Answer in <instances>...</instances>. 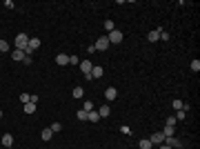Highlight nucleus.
I'll return each instance as SVG.
<instances>
[{
  "label": "nucleus",
  "instance_id": "bb28decb",
  "mask_svg": "<svg viewBox=\"0 0 200 149\" xmlns=\"http://www.w3.org/2000/svg\"><path fill=\"white\" fill-rule=\"evenodd\" d=\"M167 125H169V127H176V118L169 116V118H167Z\"/></svg>",
  "mask_w": 200,
  "mask_h": 149
},
{
  "label": "nucleus",
  "instance_id": "6ab92c4d",
  "mask_svg": "<svg viewBox=\"0 0 200 149\" xmlns=\"http://www.w3.org/2000/svg\"><path fill=\"white\" fill-rule=\"evenodd\" d=\"M24 111H27V114H34V111H36V103H27V105H24Z\"/></svg>",
  "mask_w": 200,
  "mask_h": 149
},
{
  "label": "nucleus",
  "instance_id": "aec40b11",
  "mask_svg": "<svg viewBox=\"0 0 200 149\" xmlns=\"http://www.w3.org/2000/svg\"><path fill=\"white\" fill-rule=\"evenodd\" d=\"M76 116H78V120H87V116H89V111H85V109H80V111H76Z\"/></svg>",
  "mask_w": 200,
  "mask_h": 149
},
{
  "label": "nucleus",
  "instance_id": "a211bd4d",
  "mask_svg": "<svg viewBox=\"0 0 200 149\" xmlns=\"http://www.w3.org/2000/svg\"><path fill=\"white\" fill-rule=\"evenodd\" d=\"M140 149H151V140H149V138L140 140Z\"/></svg>",
  "mask_w": 200,
  "mask_h": 149
},
{
  "label": "nucleus",
  "instance_id": "6e6552de",
  "mask_svg": "<svg viewBox=\"0 0 200 149\" xmlns=\"http://www.w3.org/2000/svg\"><path fill=\"white\" fill-rule=\"evenodd\" d=\"M165 145H167V147H171V149H173V147H180V142L173 138V136H167V138H165Z\"/></svg>",
  "mask_w": 200,
  "mask_h": 149
},
{
  "label": "nucleus",
  "instance_id": "393cba45",
  "mask_svg": "<svg viewBox=\"0 0 200 149\" xmlns=\"http://www.w3.org/2000/svg\"><path fill=\"white\" fill-rule=\"evenodd\" d=\"M49 129H51V131L56 134V131H60V129H62V125H60V122H54V125H51V127H49Z\"/></svg>",
  "mask_w": 200,
  "mask_h": 149
},
{
  "label": "nucleus",
  "instance_id": "ddd939ff",
  "mask_svg": "<svg viewBox=\"0 0 200 149\" xmlns=\"http://www.w3.org/2000/svg\"><path fill=\"white\" fill-rule=\"evenodd\" d=\"M87 120H89V122H98V120H100V114H98V111H89Z\"/></svg>",
  "mask_w": 200,
  "mask_h": 149
},
{
  "label": "nucleus",
  "instance_id": "cd10ccee",
  "mask_svg": "<svg viewBox=\"0 0 200 149\" xmlns=\"http://www.w3.org/2000/svg\"><path fill=\"white\" fill-rule=\"evenodd\" d=\"M173 118H176V120H185V109H180L176 116H173Z\"/></svg>",
  "mask_w": 200,
  "mask_h": 149
},
{
  "label": "nucleus",
  "instance_id": "20e7f679",
  "mask_svg": "<svg viewBox=\"0 0 200 149\" xmlns=\"http://www.w3.org/2000/svg\"><path fill=\"white\" fill-rule=\"evenodd\" d=\"M149 140H151V145H162L165 142V134L162 131H156V134L149 136Z\"/></svg>",
  "mask_w": 200,
  "mask_h": 149
},
{
  "label": "nucleus",
  "instance_id": "c85d7f7f",
  "mask_svg": "<svg viewBox=\"0 0 200 149\" xmlns=\"http://www.w3.org/2000/svg\"><path fill=\"white\" fill-rule=\"evenodd\" d=\"M85 111H93V103H91V100L85 103Z\"/></svg>",
  "mask_w": 200,
  "mask_h": 149
},
{
  "label": "nucleus",
  "instance_id": "72a5a7b5",
  "mask_svg": "<svg viewBox=\"0 0 200 149\" xmlns=\"http://www.w3.org/2000/svg\"><path fill=\"white\" fill-rule=\"evenodd\" d=\"M173 149H180V147H173Z\"/></svg>",
  "mask_w": 200,
  "mask_h": 149
},
{
  "label": "nucleus",
  "instance_id": "39448f33",
  "mask_svg": "<svg viewBox=\"0 0 200 149\" xmlns=\"http://www.w3.org/2000/svg\"><path fill=\"white\" fill-rule=\"evenodd\" d=\"M107 38H109V45H111V42H120V40H122V34H120L118 29H113V31H111Z\"/></svg>",
  "mask_w": 200,
  "mask_h": 149
},
{
  "label": "nucleus",
  "instance_id": "a878e982",
  "mask_svg": "<svg viewBox=\"0 0 200 149\" xmlns=\"http://www.w3.org/2000/svg\"><path fill=\"white\" fill-rule=\"evenodd\" d=\"M191 69L193 71H200V60H191Z\"/></svg>",
  "mask_w": 200,
  "mask_h": 149
},
{
  "label": "nucleus",
  "instance_id": "4be33fe9",
  "mask_svg": "<svg viewBox=\"0 0 200 149\" xmlns=\"http://www.w3.org/2000/svg\"><path fill=\"white\" fill-rule=\"evenodd\" d=\"M173 109H176V111L185 109V103H182V100H173Z\"/></svg>",
  "mask_w": 200,
  "mask_h": 149
},
{
  "label": "nucleus",
  "instance_id": "7c9ffc66",
  "mask_svg": "<svg viewBox=\"0 0 200 149\" xmlns=\"http://www.w3.org/2000/svg\"><path fill=\"white\" fill-rule=\"evenodd\" d=\"M120 131H122L124 136H129V134H131V129H129V127H124V125H122V129H120Z\"/></svg>",
  "mask_w": 200,
  "mask_h": 149
},
{
  "label": "nucleus",
  "instance_id": "b1692460",
  "mask_svg": "<svg viewBox=\"0 0 200 149\" xmlns=\"http://www.w3.org/2000/svg\"><path fill=\"white\" fill-rule=\"evenodd\" d=\"M82 87H76V89H73V98H82Z\"/></svg>",
  "mask_w": 200,
  "mask_h": 149
},
{
  "label": "nucleus",
  "instance_id": "f8f14e48",
  "mask_svg": "<svg viewBox=\"0 0 200 149\" xmlns=\"http://www.w3.org/2000/svg\"><path fill=\"white\" fill-rule=\"evenodd\" d=\"M11 58H13V60H20V62H22V60H24V51H22V49H16V51L11 54Z\"/></svg>",
  "mask_w": 200,
  "mask_h": 149
},
{
  "label": "nucleus",
  "instance_id": "f3484780",
  "mask_svg": "<svg viewBox=\"0 0 200 149\" xmlns=\"http://www.w3.org/2000/svg\"><path fill=\"white\" fill-rule=\"evenodd\" d=\"M3 51H9V42L0 38V54H3Z\"/></svg>",
  "mask_w": 200,
  "mask_h": 149
},
{
  "label": "nucleus",
  "instance_id": "2eb2a0df",
  "mask_svg": "<svg viewBox=\"0 0 200 149\" xmlns=\"http://www.w3.org/2000/svg\"><path fill=\"white\" fill-rule=\"evenodd\" d=\"M98 114H100V118H107V116L111 114V109H109V107L105 105V107H100V111H98Z\"/></svg>",
  "mask_w": 200,
  "mask_h": 149
},
{
  "label": "nucleus",
  "instance_id": "473e14b6",
  "mask_svg": "<svg viewBox=\"0 0 200 149\" xmlns=\"http://www.w3.org/2000/svg\"><path fill=\"white\" fill-rule=\"evenodd\" d=\"M0 118H3V111H0Z\"/></svg>",
  "mask_w": 200,
  "mask_h": 149
},
{
  "label": "nucleus",
  "instance_id": "9d476101",
  "mask_svg": "<svg viewBox=\"0 0 200 149\" xmlns=\"http://www.w3.org/2000/svg\"><path fill=\"white\" fill-rule=\"evenodd\" d=\"M11 145H13V136L11 134H5L3 136V147H11Z\"/></svg>",
  "mask_w": 200,
  "mask_h": 149
},
{
  "label": "nucleus",
  "instance_id": "4468645a",
  "mask_svg": "<svg viewBox=\"0 0 200 149\" xmlns=\"http://www.w3.org/2000/svg\"><path fill=\"white\" fill-rule=\"evenodd\" d=\"M40 136H42V140H51V136H54V131H51V129H49V127H47V129H42V134H40Z\"/></svg>",
  "mask_w": 200,
  "mask_h": 149
},
{
  "label": "nucleus",
  "instance_id": "9b49d317",
  "mask_svg": "<svg viewBox=\"0 0 200 149\" xmlns=\"http://www.w3.org/2000/svg\"><path fill=\"white\" fill-rule=\"evenodd\" d=\"M147 40H149V42H156V40H160V29H158V31H149Z\"/></svg>",
  "mask_w": 200,
  "mask_h": 149
},
{
  "label": "nucleus",
  "instance_id": "c756f323",
  "mask_svg": "<svg viewBox=\"0 0 200 149\" xmlns=\"http://www.w3.org/2000/svg\"><path fill=\"white\" fill-rule=\"evenodd\" d=\"M69 62H71V65H78V62H80V60H78V58H76V56H69Z\"/></svg>",
  "mask_w": 200,
  "mask_h": 149
},
{
  "label": "nucleus",
  "instance_id": "412c9836",
  "mask_svg": "<svg viewBox=\"0 0 200 149\" xmlns=\"http://www.w3.org/2000/svg\"><path fill=\"white\" fill-rule=\"evenodd\" d=\"M105 29H107V31H109V34H111V31H113V29H116V24H113V22H111V20H105Z\"/></svg>",
  "mask_w": 200,
  "mask_h": 149
},
{
  "label": "nucleus",
  "instance_id": "f257e3e1",
  "mask_svg": "<svg viewBox=\"0 0 200 149\" xmlns=\"http://www.w3.org/2000/svg\"><path fill=\"white\" fill-rule=\"evenodd\" d=\"M13 45H16V49H22V51H24V49H27V45H29V36H27V34H18Z\"/></svg>",
  "mask_w": 200,
  "mask_h": 149
},
{
  "label": "nucleus",
  "instance_id": "5701e85b",
  "mask_svg": "<svg viewBox=\"0 0 200 149\" xmlns=\"http://www.w3.org/2000/svg\"><path fill=\"white\" fill-rule=\"evenodd\" d=\"M29 100H31V93H22V96H20V103H22V105H27Z\"/></svg>",
  "mask_w": 200,
  "mask_h": 149
},
{
  "label": "nucleus",
  "instance_id": "f03ea898",
  "mask_svg": "<svg viewBox=\"0 0 200 149\" xmlns=\"http://www.w3.org/2000/svg\"><path fill=\"white\" fill-rule=\"evenodd\" d=\"M93 47H96V51H105V49L109 47V38H107V36H100Z\"/></svg>",
  "mask_w": 200,
  "mask_h": 149
},
{
  "label": "nucleus",
  "instance_id": "423d86ee",
  "mask_svg": "<svg viewBox=\"0 0 200 149\" xmlns=\"http://www.w3.org/2000/svg\"><path fill=\"white\" fill-rule=\"evenodd\" d=\"M105 98H107V100H116V98H118V91H116V87H107V91H105Z\"/></svg>",
  "mask_w": 200,
  "mask_h": 149
},
{
  "label": "nucleus",
  "instance_id": "2f4dec72",
  "mask_svg": "<svg viewBox=\"0 0 200 149\" xmlns=\"http://www.w3.org/2000/svg\"><path fill=\"white\" fill-rule=\"evenodd\" d=\"M158 149H171V147H167V145L162 142V145H158Z\"/></svg>",
  "mask_w": 200,
  "mask_h": 149
},
{
  "label": "nucleus",
  "instance_id": "7ed1b4c3",
  "mask_svg": "<svg viewBox=\"0 0 200 149\" xmlns=\"http://www.w3.org/2000/svg\"><path fill=\"white\" fill-rule=\"evenodd\" d=\"M91 69H93V65H91V60H80V71L85 73V76H87V78L91 76Z\"/></svg>",
  "mask_w": 200,
  "mask_h": 149
},
{
  "label": "nucleus",
  "instance_id": "1a4fd4ad",
  "mask_svg": "<svg viewBox=\"0 0 200 149\" xmlns=\"http://www.w3.org/2000/svg\"><path fill=\"white\" fill-rule=\"evenodd\" d=\"M103 73H105V71H103V67H93L89 78H103Z\"/></svg>",
  "mask_w": 200,
  "mask_h": 149
},
{
  "label": "nucleus",
  "instance_id": "0eeeda50",
  "mask_svg": "<svg viewBox=\"0 0 200 149\" xmlns=\"http://www.w3.org/2000/svg\"><path fill=\"white\" fill-rule=\"evenodd\" d=\"M56 62H58L60 67H65V65H69V56H67V54H58V56H56Z\"/></svg>",
  "mask_w": 200,
  "mask_h": 149
},
{
  "label": "nucleus",
  "instance_id": "dca6fc26",
  "mask_svg": "<svg viewBox=\"0 0 200 149\" xmlns=\"http://www.w3.org/2000/svg\"><path fill=\"white\" fill-rule=\"evenodd\" d=\"M173 131H176V127H169V125H165V129H162L165 138H167V136H173Z\"/></svg>",
  "mask_w": 200,
  "mask_h": 149
}]
</instances>
